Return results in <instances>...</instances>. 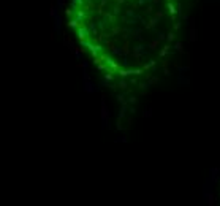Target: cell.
Segmentation results:
<instances>
[{
	"label": "cell",
	"mask_w": 220,
	"mask_h": 206,
	"mask_svg": "<svg viewBox=\"0 0 220 206\" xmlns=\"http://www.w3.org/2000/svg\"><path fill=\"white\" fill-rule=\"evenodd\" d=\"M101 113H100V116H101V128H111V124H109V110H108L106 106V95L105 94H101Z\"/></svg>",
	"instance_id": "cell-1"
},
{
	"label": "cell",
	"mask_w": 220,
	"mask_h": 206,
	"mask_svg": "<svg viewBox=\"0 0 220 206\" xmlns=\"http://www.w3.org/2000/svg\"><path fill=\"white\" fill-rule=\"evenodd\" d=\"M146 48H147V45H144L143 41H139L138 45H133L131 57H133L135 62H139V60H143V59L146 57V54H147V51H149V49H146Z\"/></svg>",
	"instance_id": "cell-2"
},
{
	"label": "cell",
	"mask_w": 220,
	"mask_h": 206,
	"mask_svg": "<svg viewBox=\"0 0 220 206\" xmlns=\"http://www.w3.org/2000/svg\"><path fill=\"white\" fill-rule=\"evenodd\" d=\"M101 84H98V86H95V82L90 79V81H83V90L86 94H93V92H100L101 90Z\"/></svg>",
	"instance_id": "cell-3"
},
{
	"label": "cell",
	"mask_w": 220,
	"mask_h": 206,
	"mask_svg": "<svg viewBox=\"0 0 220 206\" xmlns=\"http://www.w3.org/2000/svg\"><path fill=\"white\" fill-rule=\"evenodd\" d=\"M76 37H78V40H87V38L90 37L89 25H79V27L76 29Z\"/></svg>",
	"instance_id": "cell-4"
},
{
	"label": "cell",
	"mask_w": 220,
	"mask_h": 206,
	"mask_svg": "<svg viewBox=\"0 0 220 206\" xmlns=\"http://www.w3.org/2000/svg\"><path fill=\"white\" fill-rule=\"evenodd\" d=\"M101 56V59H103V62H106L108 64V67H109V70H113V72H119V68H121V67L117 65L116 64V60H114V57L113 56H108V54H100Z\"/></svg>",
	"instance_id": "cell-5"
},
{
	"label": "cell",
	"mask_w": 220,
	"mask_h": 206,
	"mask_svg": "<svg viewBox=\"0 0 220 206\" xmlns=\"http://www.w3.org/2000/svg\"><path fill=\"white\" fill-rule=\"evenodd\" d=\"M158 22H160V19H157L155 16H147V21H146L143 25L146 27V30H155Z\"/></svg>",
	"instance_id": "cell-6"
},
{
	"label": "cell",
	"mask_w": 220,
	"mask_h": 206,
	"mask_svg": "<svg viewBox=\"0 0 220 206\" xmlns=\"http://www.w3.org/2000/svg\"><path fill=\"white\" fill-rule=\"evenodd\" d=\"M128 32L131 33V38H133V40H138V41L144 40V38H143V29H138V27H135V25H130Z\"/></svg>",
	"instance_id": "cell-7"
},
{
	"label": "cell",
	"mask_w": 220,
	"mask_h": 206,
	"mask_svg": "<svg viewBox=\"0 0 220 206\" xmlns=\"http://www.w3.org/2000/svg\"><path fill=\"white\" fill-rule=\"evenodd\" d=\"M189 24H190V41H196L198 40V30H196L195 19H193V17H190Z\"/></svg>",
	"instance_id": "cell-8"
},
{
	"label": "cell",
	"mask_w": 220,
	"mask_h": 206,
	"mask_svg": "<svg viewBox=\"0 0 220 206\" xmlns=\"http://www.w3.org/2000/svg\"><path fill=\"white\" fill-rule=\"evenodd\" d=\"M54 32H57V35L62 33V16L60 14L54 17Z\"/></svg>",
	"instance_id": "cell-9"
},
{
	"label": "cell",
	"mask_w": 220,
	"mask_h": 206,
	"mask_svg": "<svg viewBox=\"0 0 220 206\" xmlns=\"http://www.w3.org/2000/svg\"><path fill=\"white\" fill-rule=\"evenodd\" d=\"M79 25H83V22H81L78 17H71V19L67 22V27H68V29H78Z\"/></svg>",
	"instance_id": "cell-10"
},
{
	"label": "cell",
	"mask_w": 220,
	"mask_h": 206,
	"mask_svg": "<svg viewBox=\"0 0 220 206\" xmlns=\"http://www.w3.org/2000/svg\"><path fill=\"white\" fill-rule=\"evenodd\" d=\"M203 195H204V200H206V201L209 203L211 206L215 205V195H214L212 190H209V193H207V192H203Z\"/></svg>",
	"instance_id": "cell-11"
},
{
	"label": "cell",
	"mask_w": 220,
	"mask_h": 206,
	"mask_svg": "<svg viewBox=\"0 0 220 206\" xmlns=\"http://www.w3.org/2000/svg\"><path fill=\"white\" fill-rule=\"evenodd\" d=\"M75 17H78V19L81 21V22H84V21L87 19V13H86V10H84V8H79V10H76Z\"/></svg>",
	"instance_id": "cell-12"
},
{
	"label": "cell",
	"mask_w": 220,
	"mask_h": 206,
	"mask_svg": "<svg viewBox=\"0 0 220 206\" xmlns=\"http://www.w3.org/2000/svg\"><path fill=\"white\" fill-rule=\"evenodd\" d=\"M177 84L179 86H190V79L187 78V76H184V73H181V75L177 76Z\"/></svg>",
	"instance_id": "cell-13"
},
{
	"label": "cell",
	"mask_w": 220,
	"mask_h": 206,
	"mask_svg": "<svg viewBox=\"0 0 220 206\" xmlns=\"http://www.w3.org/2000/svg\"><path fill=\"white\" fill-rule=\"evenodd\" d=\"M103 17L108 21V24H114V22H116V14H114L113 11H105Z\"/></svg>",
	"instance_id": "cell-14"
},
{
	"label": "cell",
	"mask_w": 220,
	"mask_h": 206,
	"mask_svg": "<svg viewBox=\"0 0 220 206\" xmlns=\"http://www.w3.org/2000/svg\"><path fill=\"white\" fill-rule=\"evenodd\" d=\"M171 49H173V46H169V45H165V46H163L162 49H160V51H158V57H160V59L166 57V56L169 54V51H171Z\"/></svg>",
	"instance_id": "cell-15"
},
{
	"label": "cell",
	"mask_w": 220,
	"mask_h": 206,
	"mask_svg": "<svg viewBox=\"0 0 220 206\" xmlns=\"http://www.w3.org/2000/svg\"><path fill=\"white\" fill-rule=\"evenodd\" d=\"M155 67H157V60L151 59L149 62H146L144 65H143V70H144V72H147V70H155Z\"/></svg>",
	"instance_id": "cell-16"
},
{
	"label": "cell",
	"mask_w": 220,
	"mask_h": 206,
	"mask_svg": "<svg viewBox=\"0 0 220 206\" xmlns=\"http://www.w3.org/2000/svg\"><path fill=\"white\" fill-rule=\"evenodd\" d=\"M122 49H124V56H130L131 54V46H130V40H124V43H122Z\"/></svg>",
	"instance_id": "cell-17"
},
{
	"label": "cell",
	"mask_w": 220,
	"mask_h": 206,
	"mask_svg": "<svg viewBox=\"0 0 220 206\" xmlns=\"http://www.w3.org/2000/svg\"><path fill=\"white\" fill-rule=\"evenodd\" d=\"M158 45H160V40L155 38V40H152V41H149V43H147V49H149V51H155V49L158 48Z\"/></svg>",
	"instance_id": "cell-18"
},
{
	"label": "cell",
	"mask_w": 220,
	"mask_h": 206,
	"mask_svg": "<svg viewBox=\"0 0 220 206\" xmlns=\"http://www.w3.org/2000/svg\"><path fill=\"white\" fill-rule=\"evenodd\" d=\"M89 29H90V35H93V37H98L100 35V29H98V25L95 24V22H90L89 24Z\"/></svg>",
	"instance_id": "cell-19"
},
{
	"label": "cell",
	"mask_w": 220,
	"mask_h": 206,
	"mask_svg": "<svg viewBox=\"0 0 220 206\" xmlns=\"http://www.w3.org/2000/svg\"><path fill=\"white\" fill-rule=\"evenodd\" d=\"M111 54L113 56H124V49H122V46H114L113 49H111Z\"/></svg>",
	"instance_id": "cell-20"
},
{
	"label": "cell",
	"mask_w": 220,
	"mask_h": 206,
	"mask_svg": "<svg viewBox=\"0 0 220 206\" xmlns=\"http://www.w3.org/2000/svg\"><path fill=\"white\" fill-rule=\"evenodd\" d=\"M147 81H149L151 86H154V84H158V82H160V78H158V76H152L151 73H147Z\"/></svg>",
	"instance_id": "cell-21"
},
{
	"label": "cell",
	"mask_w": 220,
	"mask_h": 206,
	"mask_svg": "<svg viewBox=\"0 0 220 206\" xmlns=\"http://www.w3.org/2000/svg\"><path fill=\"white\" fill-rule=\"evenodd\" d=\"M173 49H174V51H177L179 54H184V45L181 43V41H176L174 45H173Z\"/></svg>",
	"instance_id": "cell-22"
},
{
	"label": "cell",
	"mask_w": 220,
	"mask_h": 206,
	"mask_svg": "<svg viewBox=\"0 0 220 206\" xmlns=\"http://www.w3.org/2000/svg\"><path fill=\"white\" fill-rule=\"evenodd\" d=\"M73 54H75V57H76V59H83V56H84V48H83V46L76 48L75 51H73Z\"/></svg>",
	"instance_id": "cell-23"
},
{
	"label": "cell",
	"mask_w": 220,
	"mask_h": 206,
	"mask_svg": "<svg viewBox=\"0 0 220 206\" xmlns=\"http://www.w3.org/2000/svg\"><path fill=\"white\" fill-rule=\"evenodd\" d=\"M59 10H60V8H59L57 5H52V7H51V10H49V16H51L52 19H54V17L59 14Z\"/></svg>",
	"instance_id": "cell-24"
},
{
	"label": "cell",
	"mask_w": 220,
	"mask_h": 206,
	"mask_svg": "<svg viewBox=\"0 0 220 206\" xmlns=\"http://www.w3.org/2000/svg\"><path fill=\"white\" fill-rule=\"evenodd\" d=\"M127 108H128V103H124V105H122V108H121V111H119V114H117V119H124Z\"/></svg>",
	"instance_id": "cell-25"
},
{
	"label": "cell",
	"mask_w": 220,
	"mask_h": 206,
	"mask_svg": "<svg viewBox=\"0 0 220 206\" xmlns=\"http://www.w3.org/2000/svg\"><path fill=\"white\" fill-rule=\"evenodd\" d=\"M109 33L113 35V37H114V35H117V33H124V29L119 27V25H114V27L109 30Z\"/></svg>",
	"instance_id": "cell-26"
},
{
	"label": "cell",
	"mask_w": 220,
	"mask_h": 206,
	"mask_svg": "<svg viewBox=\"0 0 220 206\" xmlns=\"http://www.w3.org/2000/svg\"><path fill=\"white\" fill-rule=\"evenodd\" d=\"M117 87H119V89H122V90L127 89L128 84H127V81H125V78H121V79H119V82H117Z\"/></svg>",
	"instance_id": "cell-27"
},
{
	"label": "cell",
	"mask_w": 220,
	"mask_h": 206,
	"mask_svg": "<svg viewBox=\"0 0 220 206\" xmlns=\"http://www.w3.org/2000/svg\"><path fill=\"white\" fill-rule=\"evenodd\" d=\"M106 24H108V21L105 19H100V21H97V25H98V29L100 30H105V29H106Z\"/></svg>",
	"instance_id": "cell-28"
},
{
	"label": "cell",
	"mask_w": 220,
	"mask_h": 206,
	"mask_svg": "<svg viewBox=\"0 0 220 206\" xmlns=\"http://www.w3.org/2000/svg\"><path fill=\"white\" fill-rule=\"evenodd\" d=\"M125 16H128V17H138V19H139V14H136V13H135V10H133V8H128V10L125 11Z\"/></svg>",
	"instance_id": "cell-29"
},
{
	"label": "cell",
	"mask_w": 220,
	"mask_h": 206,
	"mask_svg": "<svg viewBox=\"0 0 220 206\" xmlns=\"http://www.w3.org/2000/svg\"><path fill=\"white\" fill-rule=\"evenodd\" d=\"M105 46H106V48L111 51V49H113L114 46H116V43H114L113 40H109V38H106V40H105Z\"/></svg>",
	"instance_id": "cell-30"
},
{
	"label": "cell",
	"mask_w": 220,
	"mask_h": 206,
	"mask_svg": "<svg viewBox=\"0 0 220 206\" xmlns=\"http://www.w3.org/2000/svg\"><path fill=\"white\" fill-rule=\"evenodd\" d=\"M116 100H117L119 103H122V105H124V103H128L127 100H125V94H117V95H116Z\"/></svg>",
	"instance_id": "cell-31"
},
{
	"label": "cell",
	"mask_w": 220,
	"mask_h": 206,
	"mask_svg": "<svg viewBox=\"0 0 220 206\" xmlns=\"http://www.w3.org/2000/svg\"><path fill=\"white\" fill-rule=\"evenodd\" d=\"M166 41H168V43H173V41H176V33H174V32H169V33H166Z\"/></svg>",
	"instance_id": "cell-32"
},
{
	"label": "cell",
	"mask_w": 220,
	"mask_h": 206,
	"mask_svg": "<svg viewBox=\"0 0 220 206\" xmlns=\"http://www.w3.org/2000/svg\"><path fill=\"white\" fill-rule=\"evenodd\" d=\"M138 87H139L141 90H147L149 87H151V84H149V81H144V82H139V84H138Z\"/></svg>",
	"instance_id": "cell-33"
},
{
	"label": "cell",
	"mask_w": 220,
	"mask_h": 206,
	"mask_svg": "<svg viewBox=\"0 0 220 206\" xmlns=\"http://www.w3.org/2000/svg\"><path fill=\"white\" fill-rule=\"evenodd\" d=\"M90 75H89V72H87V68H83V81H90Z\"/></svg>",
	"instance_id": "cell-34"
},
{
	"label": "cell",
	"mask_w": 220,
	"mask_h": 206,
	"mask_svg": "<svg viewBox=\"0 0 220 206\" xmlns=\"http://www.w3.org/2000/svg\"><path fill=\"white\" fill-rule=\"evenodd\" d=\"M176 67H177V72L179 73H184V72H189V70H190L189 65H176Z\"/></svg>",
	"instance_id": "cell-35"
},
{
	"label": "cell",
	"mask_w": 220,
	"mask_h": 206,
	"mask_svg": "<svg viewBox=\"0 0 220 206\" xmlns=\"http://www.w3.org/2000/svg\"><path fill=\"white\" fill-rule=\"evenodd\" d=\"M143 117H152V108H147V110L143 111Z\"/></svg>",
	"instance_id": "cell-36"
},
{
	"label": "cell",
	"mask_w": 220,
	"mask_h": 206,
	"mask_svg": "<svg viewBox=\"0 0 220 206\" xmlns=\"http://www.w3.org/2000/svg\"><path fill=\"white\" fill-rule=\"evenodd\" d=\"M121 7H122V5H119V3H116V5L113 7V13L116 14V16H117L119 13H121Z\"/></svg>",
	"instance_id": "cell-37"
},
{
	"label": "cell",
	"mask_w": 220,
	"mask_h": 206,
	"mask_svg": "<svg viewBox=\"0 0 220 206\" xmlns=\"http://www.w3.org/2000/svg\"><path fill=\"white\" fill-rule=\"evenodd\" d=\"M154 16L157 17V19H160V21H162V19H163V11L160 10V8H158V10H157V11H155V13H154Z\"/></svg>",
	"instance_id": "cell-38"
},
{
	"label": "cell",
	"mask_w": 220,
	"mask_h": 206,
	"mask_svg": "<svg viewBox=\"0 0 220 206\" xmlns=\"http://www.w3.org/2000/svg\"><path fill=\"white\" fill-rule=\"evenodd\" d=\"M127 102H128V105H135V103L138 102V98H136L135 95H130V97L127 98Z\"/></svg>",
	"instance_id": "cell-39"
},
{
	"label": "cell",
	"mask_w": 220,
	"mask_h": 206,
	"mask_svg": "<svg viewBox=\"0 0 220 206\" xmlns=\"http://www.w3.org/2000/svg\"><path fill=\"white\" fill-rule=\"evenodd\" d=\"M157 38L160 41H165L166 40V33H163V32H157Z\"/></svg>",
	"instance_id": "cell-40"
},
{
	"label": "cell",
	"mask_w": 220,
	"mask_h": 206,
	"mask_svg": "<svg viewBox=\"0 0 220 206\" xmlns=\"http://www.w3.org/2000/svg\"><path fill=\"white\" fill-rule=\"evenodd\" d=\"M181 27H182V22H181V21H174V24H173V29H174V30H179Z\"/></svg>",
	"instance_id": "cell-41"
},
{
	"label": "cell",
	"mask_w": 220,
	"mask_h": 206,
	"mask_svg": "<svg viewBox=\"0 0 220 206\" xmlns=\"http://www.w3.org/2000/svg\"><path fill=\"white\" fill-rule=\"evenodd\" d=\"M127 136L125 135H122V136H119V138H116V143H127Z\"/></svg>",
	"instance_id": "cell-42"
},
{
	"label": "cell",
	"mask_w": 220,
	"mask_h": 206,
	"mask_svg": "<svg viewBox=\"0 0 220 206\" xmlns=\"http://www.w3.org/2000/svg\"><path fill=\"white\" fill-rule=\"evenodd\" d=\"M116 128H117V130H122V128H124V127H122V119H117V122H116Z\"/></svg>",
	"instance_id": "cell-43"
},
{
	"label": "cell",
	"mask_w": 220,
	"mask_h": 206,
	"mask_svg": "<svg viewBox=\"0 0 220 206\" xmlns=\"http://www.w3.org/2000/svg\"><path fill=\"white\" fill-rule=\"evenodd\" d=\"M136 3H138V7H144L146 3H149V0H138Z\"/></svg>",
	"instance_id": "cell-44"
},
{
	"label": "cell",
	"mask_w": 220,
	"mask_h": 206,
	"mask_svg": "<svg viewBox=\"0 0 220 206\" xmlns=\"http://www.w3.org/2000/svg\"><path fill=\"white\" fill-rule=\"evenodd\" d=\"M189 21H190V17L187 16V14H182V22L184 24H189Z\"/></svg>",
	"instance_id": "cell-45"
},
{
	"label": "cell",
	"mask_w": 220,
	"mask_h": 206,
	"mask_svg": "<svg viewBox=\"0 0 220 206\" xmlns=\"http://www.w3.org/2000/svg\"><path fill=\"white\" fill-rule=\"evenodd\" d=\"M163 73H165V76H169V75H171V72H169L168 67H163Z\"/></svg>",
	"instance_id": "cell-46"
},
{
	"label": "cell",
	"mask_w": 220,
	"mask_h": 206,
	"mask_svg": "<svg viewBox=\"0 0 220 206\" xmlns=\"http://www.w3.org/2000/svg\"><path fill=\"white\" fill-rule=\"evenodd\" d=\"M79 67H83V68H89V62H87V60H83V64H81Z\"/></svg>",
	"instance_id": "cell-47"
},
{
	"label": "cell",
	"mask_w": 220,
	"mask_h": 206,
	"mask_svg": "<svg viewBox=\"0 0 220 206\" xmlns=\"http://www.w3.org/2000/svg\"><path fill=\"white\" fill-rule=\"evenodd\" d=\"M168 64H169V60H166L165 57L162 59V67H168Z\"/></svg>",
	"instance_id": "cell-48"
},
{
	"label": "cell",
	"mask_w": 220,
	"mask_h": 206,
	"mask_svg": "<svg viewBox=\"0 0 220 206\" xmlns=\"http://www.w3.org/2000/svg\"><path fill=\"white\" fill-rule=\"evenodd\" d=\"M130 82H131V86H136V84H138V81H136V78H133V76H131V79H130Z\"/></svg>",
	"instance_id": "cell-49"
},
{
	"label": "cell",
	"mask_w": 220,
	"mask_h": 206,
	"mask_svg": "<svg viewBox=\"0 0 220 206\" xmlns=\"http://www.w3.org/2000/svg\"><path fill=\"white\" fill-rule=\"evenodd\" d=\"M128 113H131V114H135V113H136V110H135V106H133V105H131V106L128 108Z\"/></svg>",
	"instance_id": "cell-50"
},
{
	"label": "cell",
	"mask_w": 220,
	"mask_h": 206,
	"mask_svg": "<svg viewBox=\"0 0 220 206\" xmlns=\"http://www.w3.org/2000/svg\"><path fill=\"white\" fill-rule=\"evenodd\" d=\"M149 3H154V5H160V0H149Z\"/></svg>",
	"instance_id": "cell-51"
},
{
	"label": "cell",
	"mask_w": 220,
	"mask_h": 206,
	"mask_svg": "<svg viewBox=\"0 0 220 206\" xmlns=\"http://www.w3.org/2000/svg\"><path fill=\"white\" fill-rule=\"evenodd\" d=\"M127 0H116V3H119V5H124Z\"/></svg>",
	"instance_id": "cell-52"
}]
</instances>
